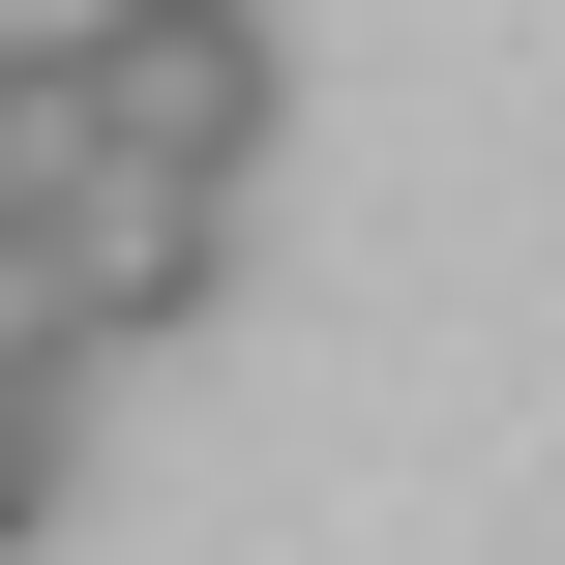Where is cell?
I'll use <instances>...</instances> for the list:
<instances>
[{
  "instance_id": "1",
  "label": "cell",
  "mask_w": 565,
  "mask_h": 565,
  "mask_svg": "<svg viewBox=\"0 0 565 565\" xmlns=\"http://www.w3.org/2000/svg\"><path fill=\"white\" fill-rule=\"evenodd\" d=\"M89 89H119V179H209V209L298 149V30L268 0H89Z\"/></svg>"
},
{
  "instance_id": "2",
  "label": "cell",
  "mask_w": 565,
  "mask_h": 565,
  "mask_svg": "<svg viewBox=\"0 0 565 565\" xmlns=\"http://www.w3.org/2000/svg\"><path fill=\"white\" fill-rule=\"evenodd\" d=\"M119 179V89H89V0H30L0 30V209H89Z\"/></svg>"
},
{
  "instance_id": "3",
  "label": "cell",
  "mask_w": 565,
  "mask_h": 565,
  "mask_svg": "<svg viewBox=\"0 0 565 565\" xmlns=\"http://www.w3.org/2000/svg\"><path fill=\"white\" fill-rule=\"evenodd\" d=\"M60 417H89V358H0V565L60 536Z\"/></svg>"
}]
</instances>
